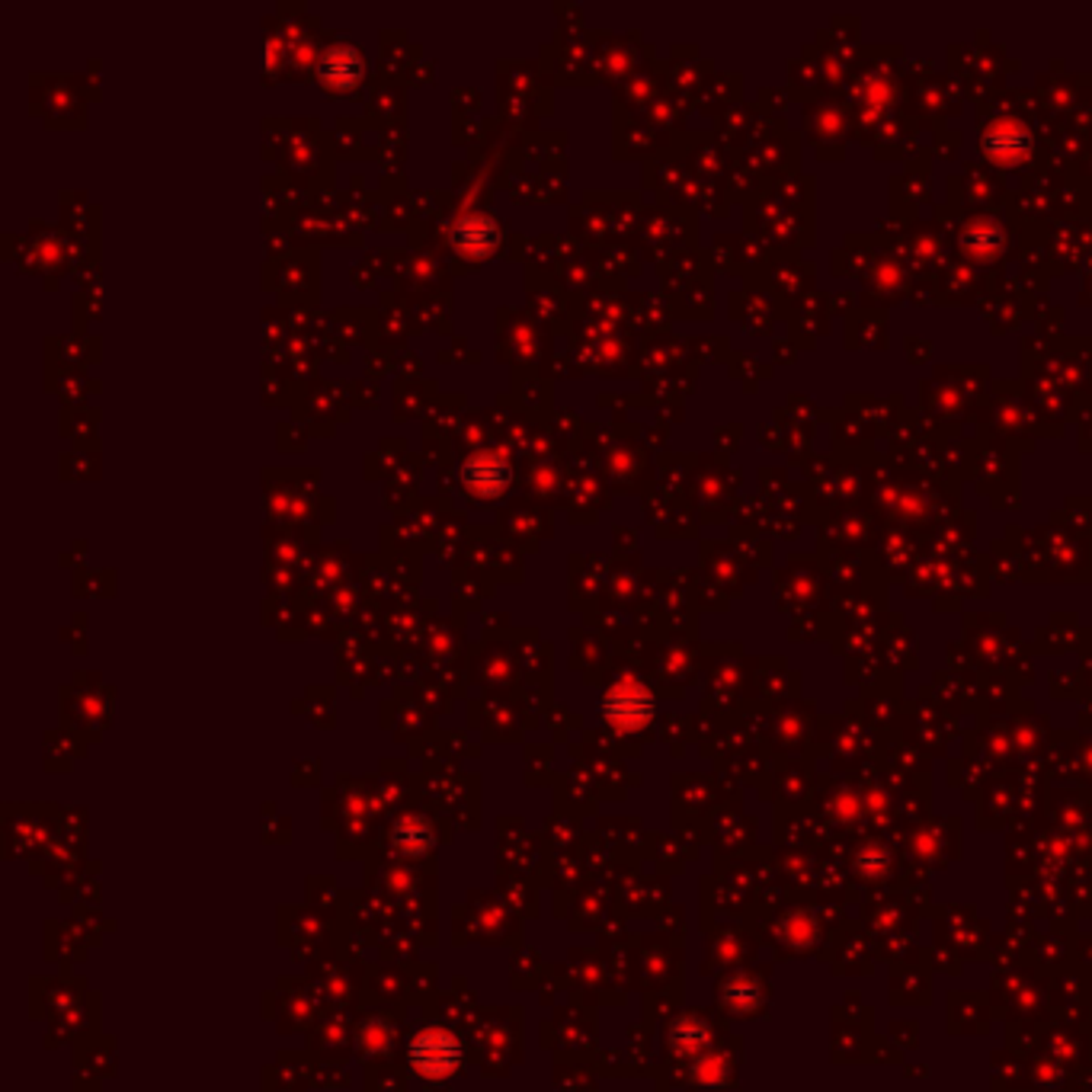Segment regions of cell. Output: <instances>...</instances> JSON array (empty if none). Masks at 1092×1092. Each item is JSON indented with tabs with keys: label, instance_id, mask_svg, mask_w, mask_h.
I'll list each match as a JSON object with an SVG mask.
<instances>
[{
	"label": "cell",
	"instance_id": "cell-1",
	"mask_svg": "<svg viewBox=\"0 0 1092 1092\" xmlns=\"http://www.w3.org/2000/svg\"><path fill=\"white\" fill-rule=\"evenodd\" d=\"M407 1057L423 1079H448L453 1073H459L465 1054L456 1032L442 1029V1025H429V1029H420L411 1038Z\"/></svg>",
	"mask_w": 1092,
	"mask_h": 1092
},
{
	"label": "cell",
	"instance_id": "cell-2",
	"mask_svg": "<svg viewBox=\"0 0 1092 1092\" xmlns=\"http://www.w3.org/2000/svg\"><path fill=\"white\" fill-rule=\"evenodd\" d=\"M459 481L468 497L475 500H500L509 484H512V465L506 456L494 453V448H481V453L468 456L459 468Z\"/></svg>",
	"mask_w": 1092,
	"mask_h": 1092
},
{
	"label": "cell",
	"instance_id": "cell-3",
	"mask_svg": "<svg viewBox=\"0 0 1092 1092\" xmlns=\"http://www.w3.org/2000/svg\"><path fill=\"white\" fill-rule=\"evenodd\" d=\"M600 712H603V718H606L612 728L634 731V728H640V724H645V721L651 718L654 701H651V695H648L645 686H637V682H618V686H612V689L603 695Z\"/></svg>",
	"mask_w": 1092,
	"mask_h": 1092
},
{
	"label": "cell",
	"instance_id": "cell-4",
	"mask_svg": "<svg viewBox=\"0 0 1092 1092\" xmlns=\"http://www.w3.org/2000/svg\"><path fill=\"white\" fill-rule=\"evenodd\" d=\"M320 81H324L328 90H350L362 81L365 75V61L359 55L356 45L350 42H337L331 45L324 55H320V68H317Z\"/></svg>",
	"mask_w": 1092,
	"mask_h": 1092
},
{
	"label": "cell",
	"instance_id": "cell-5",
	"mask_svg": "<svg viewBox=\"0 0 1092 1092\" xmlns=\"http://www.w3.org/2000/svg\"><path fill=\"white\" fill-rule=\"evenodd\" d=\"M453 240L465 260H487V256L500 247V225L490 215L475 212V215H465L456 222Z\"/></svg>",
	"mask_w": 1092,
	"mask_h": 1092
},
{
	"label": "cell",
	"instance_id": "cell-6",
	"mask_svg": "<svg viewBox=\"0 0 1092 1092\" xmlns=\"http://www.w3.org/2000/svg\"><path fill=\"white\" fill-rule=\"evenodd\" d=\"M392 840L401 853H411V856H423L426 849H433V830L423 817H401L395 823V833Z\"/></svg>",
	"mask_w": 1092,
	"mask_h": 1092
}]
</instances>
